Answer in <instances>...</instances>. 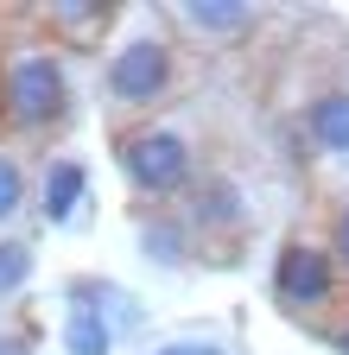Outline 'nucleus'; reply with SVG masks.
Segmentation results:
<instances>
[{
  "instance_id": "f257e3e1",
  "label": "nucleus",
  "mask_w": 349,
  "mask_h": 355,
  "mask_svg": "<svg viewBox=\"0 0 349 355\" xmlns=\"http://www.w3.org/2000/svg\"><path fill=\"white\" fill-rule=\"evenodd\" d=\"M64 102H70V89H64V70H58L51 51H26V58H13V70H7V114H13L19 127H45V121H58Z\"/></svg>"
},
{
  "instance_id": "ddd939ff",
  "label": "nucleus",
  "mask_w": 349,
  "mask_h": 355,
  "mask_svg": "<svg viewBox=\"0 0 349 355\" xmlns=\"http://www.w3.org/2000/svg\"><path fill=\"white\" fill-rule=\"evenodd\" d=\"M153 355H223L216 343H165V349H153Z\"/></svg>"
},
{
  "instance_id": "2eb2a0df",
  "label": "nucleus",
  "mask_w": 349,
  "mask_h": 355,
  "mask_svg": "<svg viewBox=\"0 0 349 355\" xmlns=\"http://www.w3.org/2000/svg\"><path fill=\"white\" fill-rule=\"evenodd\" d=\"M0 355H26V343H13V336H0Z\"/></svg>"
},
{
  "instance_id": "39448f33",
  "label": "nucleus",
  "mask_w": 349,
  "mask_h": 355,
  "mask_svg": "<svg viewBox=\"0 0 349 355\" xmlns=\"http://www.w3.org/2000/svg\"><path fill=\"white\" fill-rule=\"evenodd\" d=\"M76 203H83V165H76V159H58V165L45 171V216L64 222Z\"/></svg>"
},
{
  "instance_id": "4468645a",
  "label": "nucleus",
  "mask_w": 349,
  "mask_h": 355,
  "mask_svg": "<svg viewBox=\"0 0 349 355\" xmlns=\"http://www.w3.org/2000/svg\"><path fill=\"white\" fill-rule=\"evenodd\" d=\"M330 241H337V260H343V266H349V209H343V216H337V235H330Z\"/></svg>"
},
{
  "instance_id": "423d86ee",
  "label": "nucleus",
  "mask_w": 349,
  "mask_h": 355,
  "mask_svg": "<svg viewBox=\"0 0 349 355\" xmlns=\"http://www.w3.org/2000/svg\"><path fill=\"white\" fill-rule=\"evenodd\" d=\"M64 349L70 355H108L114 330L102 324V311H70V318H64Z\"/></svg>"
},
{
  "instance_id": "6e6552de",
  "label": "nucleus",
  "mask_w": 349,
  "mask_h": 355,
  "mask_svg": "<svg viewBox=\"0 0 349 355\" xmlns=\"http://www.w3.org/2000/svg\"><path fill=\"white\" fill-rule=\"evenodd\" d=\"M197 216L210 222V229H229V222H241V191L229 184V178H210V184L197 191Z\"/></svg>"
},
{
  "instance_id": "9b49d317",
  "label": "nucleus",
  "mask_w": 349,
  "mask_h": 355,
  "mask_svg": "<svg viewBox=\"0 0 349 355\" xmlns=\"http://www.w3.org/2000/svg\"><path fill=\"white\" fill-rule=\"evenodd\" d=\"M19 197H26V171H19L7 153H0V222H7V216L19 209Z\"/></svg>"
},
{
  "instance_id": "0eeeda50",
  "label": "nucleus",
  "mask_w": 349,
  "mask_h": 355,
  "mask_svg": "<svg viewBox=\"0 0 349 355\" xmlns=\"http://www.w3.org/2000/svg\"><path fill=\"white\" fill-rule=\"evenodd\" d=\"M312 133H318V146L349 153V96H324V102H312Z\"/></svg>"
},
{
  "instance_id": "9d476101",
  "label": "nucleus",
  "mask_w": 349,
  "mask_h": 355,
  "mask_svg": "<svg viewBox=\"0 0 349 355\" xmlns=\"http://www.w3.org/2000/svg\"><path fill=\"white\" fill-rule=\"evenodd\" d=\"M26 273H32V254L19 241H0V292H19Z\"/></svg>"
},
{
  "instance_id": "7ed1b4c3",
  "label": "nucleus",
  "mask_w": 349,
  "mask_h": 355,
  "mask_svg": "<svg viewBox=\"0 0 349 355\" xmlns=\"http://www.w3.org/2000/svg\"><path fill=\"white\" fill-rule=\"evenodd\" d=\"M165 76H171V51H165L159 38H134L108 64V89H114L121 102H153L159 89H165Z\"/></svg>"
},
{
  "instance_id": "dca6fc26",
  "label": "nucleus",
  "mask_w": 349,
  "mask_h": 355,
  "mask_svg": "<svg viewBox=\"0 0 349 355\" xmlns=\"http://www.w3.org/2000/svg\"><path fill=\"white\" fill-rule=\"evenodd\" d=\"M337 349H343V355H349V330H343V336H337Z\"/></svg>"
},
{
  "instance_id": "f8f14e48",
  "label": "nucleus",
  "mask_w": 349,
  "mask_h": 355,
  "mask_svg": "<svg viewBox=\"0 0 349 355\" xmlns=\"http://www.w3.org/2000/svg\"><path fill=\"white\" fill-rule=\"evenodd\" d=\"M146 254H159V260H185V235L171 229V222H153V229H146Z\"/></svg>"
},
{
  "instance_id": "20e7f679",
  "label": "nucleus",
  "mask_w": 349,
  "mask_h": 355,
  "mask_svg": "<svg viewBox=\"0 0 349 355\" xmlns=\"http://www.w3.org/2000/svg\"><path fill=\"white\" fill-rule=\"evenodd\" d=\"M273 292H280V304H292V311L324 304V298H330V254L292 241V248L280 254V266H273Z\"/></svg>"
},
{
  "instance_id": "f03ea898",
  "label": "nucleus",
  "mask_w": 349,
  "mask_h": 355,
  "mask_svg": "<svg viewBox=\"0 0 349 355\" xmlns=\"http://www.w3.org/2000/svg\"><path fill=\"white\" fill-rule=\"evenodd\" d=\"M121 165H127V178L140 191L165 197V191H178L191 178V146L178 133H165V127H146V133H127L121 140Z\"/></svg>"
},
{
  "instance_id": "1a4fd4ad",
  "label": "nucleus",
  "mask_w": 349,
  "mask_h": 355,
  "mask_svg": "<svg viewBox=\"0 0 349 355\" xmlns=\"http://www.w3.org/2000/svg\"><path fill=\"white\" fill-rule=\"evenodd\" d=\"M185 19L203 32H235V26H248V7L241 0H197V7H185Z\"/></svg>"
}]
</instances>
